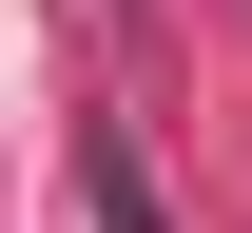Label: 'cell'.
<instances>
[{
	"label": "cell",
	"instance_id": "obj_1",
	"mask_svg": "<svg viewBox=\"0 0 252 233\" xmlns=\"http://www.w3.org/2000/svg\"><path fill=\"white\" fill-rule=\"evenodd\" d=\"M78 195H97V233H156V175H136V136H78Z\"/></svg>",
	"mask_w": 252,
	"mask_h": 233
}]
</instances>
